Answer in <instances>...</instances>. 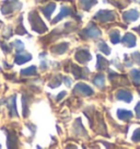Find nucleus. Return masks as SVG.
I'll list each match as a JSON object with an SVG mask.
<instances>
[{
	"label": "nucleus",
	"mask_w": 140,
	"mask_h": 149,
	"mask_svg": "<svg viewBox=\"0 0 140 149\" xmlns=\"http://www.w3.org/2000/svg\"><path fill=\"white\" fill-rule=\"evenodd\" d=\"M95 19L102 22H107V21H113L115 19V15L111 11H98V13L95 15Z\"/></svg>",
	"instance_id": "1"
},
{
	"label": "nucleus",
	"mask_w": 140,
	"mask_h": 149,
	"mask_svg": "<svg viewBox=\"0 0 140 149\" xmlns=\"http://www.w3.org/2000/svg\"><path fill=\"white\" fill-rule=\"evenodd\" d=\"M76 58H77V61H79V63L84 64V63H87L88 61L91 59V56H90L88 51H85V49H80V51L77 53Z\"/></svg>",
	"instance_id": "2"
},
{
	"label": "nucleus",
	"mask_w": 140,
	"mask_h": 149,
	"mask_svg": "<svg viewBox=\"0 0 140 149\" xmlns=\"http://www.w3.org/2000/svg\"><path fill=\"white\" fill-rule=\"evenodd\" d=\"M75 91L81 93V94H83V95H91V94H93L92 89L90 88V87H88L87 84H77V86H76V88H75Z\"/></svg>",
	"instance_id": "3"
},
{
	"label": "nucleus",
	"mask_w": 140,
	"mask_h": 149,
	"mask_svg": "<svg viewBox=\"0 0 140 149\" xmlns=\"http://www.w3.org/2000/svg\"><path fill=\"white\" fill-rule=\"evenodd\" d=\"M123 18L127 22H132V21H136L137 19L139 18V13H138L137 10H130V11L125 12L123 14Z\"/></svg>",
	"instance_id": "4"
},
{
	"label": "nucleus",
	"mask_w": 140,
	"mask_h": 149,
	"mask_svg": "<svg viewBox=\"0 0 140 149\" xmlns=\"http://www.w3.org/2000/svg\"><path fill=\"white\" fill-rule=\"evenodd\" d=\"M116 98L118 100H121V101H125V102H130L132 100V95L129 91H126V90H121L118 91L116 94Z\"/></svg>",
	"instance_id": "5"
},
{
	"label": "nucleus",
	"mask_w": 140,
	"mask_h": 149,
	"mask_svg": "<svg viewBox=\"0 0 140 149\" xmlns=\"http://www.w3.org/2000/svg\"><path fill=\"white\" fill-rule=\"evenodd\" d=\"M123 43L124 45H126L127 47H134L136 45V37L134 34L131 33H127L126 35L123 38Z\"/></svg>",
	"instance_id": "6"
},
{
	"label": "nucleus",
	"mask_w": 140,
	"mask_h": 149,
	"mask_svg": "<svg viewBox=\"0 0 140 149\" xmlns=\"http://www.w3.org/2000/svg\"><path fill=\"white\" fill-rule=\"evenodd\" d=\"M117 116H118V118L123 120V121H129L131 117H132V113L130 111H126V110L119 109L117 111Z\"/></svg>",
	"instance_id": "7"
},
{
	"label": "nucleus",
	"mask_w": 140,
	"mask_h": 149,
	"mask_svg": "<svg viewBox=\"0 0 140 149\" xmlns=\"http://www.w3.org/2000/svg\"><path fill=\"white\" fill-rule=\"evenodd\" d=\"M130 76L132 81H134V84L135 86H140V70L138 69L131 70Z\"/></svg>",
	"instance_id": "8"
},
{
	"label": "nucleus",
	"mask_w": 140,
	"mask_h": 149,
	"mask_svg": "<svg viewBox=\"0 0 140 149\" xmlns=\"http://www.w3.org/2000/svg\"><path fill=\"white\" fill-rule=\"evenodd\" d=\"M87 35L89 37H98L101 35V32L98 31V28H95L94 25H92V28H89V29H87Z\"/></svg>",
	"instance_id": "9"
},
{
	"label": "nucleus",
	"mask_w": 140,
	"mask_h": 149,
	"mask_svg": "<svg viewBox=\"0 0 140 149\" xmlns=\"http://www.w3.org/2000/svg\"><path fill=\"white\" fill-rule=\"evenodd\" d=\"M107 65H108V61L105 58H103L102 56L98 55V66H96V68L98 70H103L106 68Z\"/></svg>",
	"instance_id": "10"
},
{
	"label": "nucleus",
	"mask_w": 140,
	"mask_h": 149,
	"mask_svg": "<svg viewBox=\"0 0 140 149\" xmlns=\"http://www.w3.org/2000/svg\"><path fill=\"white\" fill-rule=\"evenodd\" d=\"M31 58H32L31 55H18L15 57V63H17L18 65H22L25 61H30Z\"/></svg>",
	"instance_id": "11"
},
{
	"label": "nucleus",
	"mask_w": 140,
	"mask_h": 149,
	"mask_svg": "<svg viewBox=\"0 0 140 149\" xmlns=\"http://www.w3.org/2000/svg\"><path fill=\"white\" fill-rule=\"evenodd\" d=\"M68 14H70V9H69V8H67V7H62V9H61L59 15H58V17H57V18L53 21V22H54V23H56V22H58L60 19H62L64 17L68 15Z\"/></svg>",
	"instance_id": "12"
},
{
	"label": "nucleus",
	"mask_w": 140,
	"mask_h": 149,
	"mask_svg": "<svg viewBox=\"0 0 140 149\" xmlns=\"http://www.w3.org/2000/svg\"><path fill=\"white\" fill-rule=\"evenodd\" d=\"M95 3H96V0H81V5L84 10H89Z\"/></svg>",
	"instance_id": "13"
},
{
	"label": "nucleus",
	"mask_w": 140,
	"mask_h": 149,
	"mask_svg": "<svg viewBox=\"0 0 140 149\" xmlns=\"http://www.w3.org/2000/svg\"><path fill=\"white\" fill-rule=\"evenodd\" d=\"M55 7H56L55 3H51V5H48L47 7H45V8H43V11H44V13H45V15H46L47 18L51 17V13L54 11Z\"/></svg>",
	"instance_id": "14"
},
{
	"label": "nucleus",
	"mask_w": 140,
	"mask_h": 149,
	"mask_svg": "<svg viewBox=\"0 0 140 149\" xmlns=\"http://www.w3.org/2000/svg\"><path fill=\"white\" fill-rule=\"evenodd\" d=\"M14 97H12L11 100H9V102L11 103V107L9 105V109H10V114L12 115V116H17L18 115V112L15 111V100H14Z\"/></svg>",
	"instance_id": "15"
},
{
	"label": "nucleus",
	"mask_w": 140,
	"mask_h": 149,
	"mask_svg": "<svg viewBox=\"0 0 140 149\" xmlns=\"http://www.w3.org/2000/svg\"><path fill=\"white\" fill-rule=\"evenodd\" d=\"M110 36H111V41H112V43H114V44H116V43H118L121 40V37H119V32L118 31H113V32H111V34H110Z\"/></svg>",
	"instance_id": "16"
},
{
	"label": "nucleus",
	"mask_w": 140,
	"mask_h": 149,
	"mask_svg": "<svg viewBox=\"0 0 140 149\" xmlns=\"http://www.w3.org/2000/svg\"><path fill=\"white\" fill-rule=\"evenodd\" d=\"M94 84H96L98 88H103L104 87V76L103 74L96 76V78L94 79Z\"/></svg>",
	"instance_id": "17"
},
{
	"label": "nucleus",
	"mask_w": 140,
	"mask_h": 149,
	"mask_svg": "<svg viewBox=\"0 0 140 149\" xmlns=\"http://www.w3.org/2000/svg\"><path fill=\"white\" fill-rule=\"evenodd\" d=\"M13 144H18V139L15 138L14 135H8V147L9 148H14Z\"/></svg>",
	"instance_id": "18"
},
{
	"label": "nucleus",
	"mask_w": 140,
	"mask_h": 149,
	"mask_svg": "<svg viewBox=\"0 0 140 149\" xmlns=\"http://www.w3.org/2000/svg\"><path fill=\"white\" fill-rule=\"evenodd\" d=\"M35 71H36V68L34 67V66H32V67H28V69H23L22 71H21V74H26V76H30V74H35Z\"/></svg>",
	"instance_id": "19"
},
{
	"label": "nucleus",
	"mask_w": 140,
	"mask_h": 149,
	"mask_svg": "<svg viewBox=\"0 0 140 149\" xmlns=\"http://www.w3.org/2000/svg\"><path fill=\"white\" fill-rule=\"evenodd\" d=\"M98 48H100V49H101L102 52H104V53H105L106 55H108V54L111 53L110 48H108L107 45H106V44H105L104 42H101L100 44H98Z\"/></svg>",
	"instance_id": "20"
},
{
	"label": "nucleus",
	"mask_w": 140,
	"mask_h": 149,
	"mask_svg": "<svg viewBox=\"0 0 140 149\" xmlns=\"http://www.w3.org/2000/svg\"><path fill=\"white\" fill-rule=\"evenodd\" d=\"M132 140H134V141H140V128L135 130L134 136H132Z\"/></svg>",
	"instance_id": "21"
},
{
	"label": "nucleus",
	"mask_w": 140,
	"mask_h": 149,
	"mask_svg": "<svg viewBox=\"0 0 140 149\" xmlns=\"http://www.w3.org/2000/svg\"><path fill=\"white\" fill-rule=\"evenodd\" d=\"M132 59L137 65H140V54L139 53H134L132 54Z\"/></svg>",
	"instance_id": "22"
},
{
	"label": "nucleus",
	"mask_w": 140,
	"mask_h": 149,
	"mask_svg": "<svg viewBox=\"0 0 140 149\" xmlns=\"http://www.w3.org/2000/svg\"><path fill=\"white\" fill-rule=\"evenodd\" d=\"M135 111H136V114H137V117L139 118L140 117V102L137 104V107H135Z\"/></svg>",
	"instance_id": "23"
},
{
	"label": "nucleus",
	"mask_w": 140,
	"mask_h": 149,
	"mask_svg": "<svg viewBox=\"0 0 140 149\" xmlns=\"http://www.w3.org/2000/svg\"><path fill=\"white\" fill-rule=\"evenodd\" d=\"M65 80H66V84H67V86H70V84H71V80H69L68 78H65Z\"/></svg>",
	"instance_id": "24"
},
{
	"label": "nucleus",
	"mask_w": 140,
	"mask_h": 149,
	"mask_svg": "<svg viewBox=\"0 0 140 149\" xmlns=\"http://www.w3.org/2000/svg\"><path fill=\"white\" fill-rule=\"evenodd\" d=\"M135 30H137V31H138V32H139V33H140V26H139V28H137V29H135Z\"/></svg>",
	"instance_id": "25"
},
{
	"label": "nucleus",
	"mask_w": 140,
	"mask_h": 149,
	"mask_svg": "<svg viewBox=\"0 0 140 149\" xmlns=\"http://www.w3.org/2000/svg\"><path fill=\"white\" fill-rule=\"evenodd\" d=\"M0 147H1V146H0Z\"/></svg>",
	"instance_id": "26"
}]
</instances>
